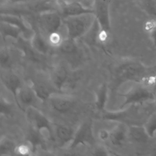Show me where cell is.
I'll use <instances>...</instances> for the list:
<instances>
[{"label":"cell","instance_id":"9","mask_svg":"<svg viewBox=\"0 0 156 156\" xmlns=\"http://www.w3.org/2000/svg\"><path fill=\"white\" fill-rule=\"evenodd\" d=\"M30 84L38 99L41 101L48 100L52 94L58 92L51 83L49 76L46 77L42 74H38L31 79Z\"/></svg>","mask_w":156,"mask_h":156},{"label":"cell","instance_id":"29","mask_svg":"<svg viewBox=\"0 0 156 156\" xmlns=\"http://www.w3.org/2000/svg\"><path fill=\"white\" fill-rule=\"evenodd\" d=\"M98 138L102 141H108L109 138V130L101 129L99 131Z\"/></svg>","mask_w":156,"mask_h":156},{"label":"cell","instance_id":"16","mask_svg":"<svg viewBox=\"0 0 156 156\" xmlns=\"http://www.w3.org/2000/svg\"><path fill=\"white\" fill-rule=\"evenodd\" d=\"M54 137L61 146L69 145L73 141L75 131L71 127L63 124H54Z\"/></svg>","mask_w":156,"mask_h":156},{"label":"cell","instance_id":"28","mask_svg":"<svg viewBox=\"0 0 156 156\" xmlns=\"http://www.w3.org/2000/svg\"><path fill=\"white\" fill-rule=\"evenodd\" d=\"M156 28V19H151L147 21L144 24L145 30L150 33Z\"/></svg>","mask_w":156,"mask_h":156},{"label":"cell","instance_id":"22","mask_svg":"<svg viewBox=\"0 0 156 156\" xmlns=\"http://www.w3.org/2000/svg\"><path fill=\"white\" fill-rule=\"evenodd\" d=\"M15 143L9 138L2 137L0 141V155H11L16 152Z\"/></svg>","mask_w":156,"mask_h":156},{"label":"cell","instance_id":"20","mask_svg":"<svg viewBox=\"0 0 156 156\" xmlns=\"http://www.w3.org/2000/svg\"><path fill=\"white\" fill-rule=\"evenodd\" d=\"M1 33L4 40L9 37L18 40L21 37H22L21 32L17 27L2 21H1Z\"/></svg>","mask_w":156,"mask_h":156},{"label":"cell","instance_id":"8","mask_svg":"<svg viewBox=\"0 0 156 156\" xmlns=\"http://www.w3.org/2000/svg\"><path fill=\"white\" fill-rule=\"evenodd\" d=\"M94 141L93 122L91 119H88L83 122L75 131L73 141L69 147L73 149L80 145H91Z\"/></svg>","mask_w":156,"mask_h":156},{"label":"cell","instance_id":"4","mask_svg":"<svg viewBox=\"0 0 156 156\" xmlns=\"http://www.w3.org/2000/svg\"><path fill=\"white\" fill-rule=\"evenodd\" d=\"M48 76L51 83L58 92H63L67 88L75 85L77 78L74 73H71L65 65L61 63L54 66Z\"/></svg>","mask_w":156,"mask_h":156},{"label":"cell","instance_id":"31","mask_svg":"<svg viewBox=\"0 0 156 156\" xmlns=\"http://www.w3.org/2000/svg\"><path fill=\"white\" fill-rule=\"evenodd\" d=\"M149 34L153 41L156 44V28L154 29L152 32H151Z\"/></svg>","mask_w":156,"mask_h":156},{"label":"cell","instance_id":"5","mask_svg":"<svg viewBox=\"0 0 156 156\" xmlns=\"http://www.w3.org/2000/svg\"><path fill=\"white\" fill-rule=\"evenodd\" d=\"M95 16L99 26L98 41L101 44H106L110 37L111 29L108 7L104 0H99L98 2Z\"/></svg>","mask_w":156,"mask_h":156},{"label":"cell","instance_id":"3","mask_svg":"<svg viewBox=\"0 0 156 156\" xmlns=\"http://www.w3.org/2000/svg\"><path fill=\"white\" fill-rule=\"evenodd\" d=\"M146 76V68L141 63L133 60H126L115 69L114 79L116 86H119L128 81L140 83Z\"/></svg>","mask_w":156,"mask_h":156},{"label":"cell","instance_id":"2","mask_svg":"<svg viewBox=\"0 0 156 156\" xmlns=\"http://www.w3.org/2000/svg\"><path fill=\"white\" fill-rule=\"evenodd\" d=\"M26 118L31 129L38 132L44 139H55L54 124L40 110L35 106L24 110Z\"/></svg>","mask_w":156,"mask_h":156},{"label":"cell","instance_id":"15","mask_svg":"<svg viewBox=\"0 0 156 156\" xmlns=\"http://www.w3.org/2000/svg\"><path fill=\"white\" fill-rule=\"evenodd\" d=\"M30 43L34 50L40 55H46L51 51L52 46L45 35L40 30H35Z\"/></svg>","mask_w":156,"mask_h":156},{"label":"cell","instance_id":"27","mask_svg":"<svg viewBox=\"0 0 156 156\" xmlns=\"http://www.w3.org/2000/svg\"><path fill=\"white\" fill-rule=\"evenodd\" d=\"M30 152H32V149L30 146L28 144H21L16 146V152L21 155H27L30 154Z\"/></svg>","mask_w":156,"mask_h":156},{"label":"cell","instance_id":"11","mask_svg":"<svg viewBox=\"0 0 156 156\" xmlns=\"http://www.w3.org/2000/svg\"><path fill=\"white\" fill-rule=\"evenodd\" d=\"M1 80L5 88L11 93L17 104L18 94L23 84L19 76L13 71L9 69H5L1 73Z\"/></svg>","mask_w":156,"mask_h":156},{"label":"cell","instance_id":"21","mask_svg":"<svg viewBox=\"0 0 156 156\" xmlns=\"http://www.w3.org/2000/svg\"><path fill=\"white\" fill-rule=\"evenodd\" d=\"M108 98V87L105 83L101 85L96 93L95 106L99 111H104Z\"/></svg>","mask_w":156,"mask_h":156},{"label":"cell","instance_id":"25","mask_svg":"<svg viewBox=\"0 0 156 156\" xmlns=\"http://www.w3.org/2000/svg\"><path fill=\"white\" fill-rule=\"evenodd\" d=\"M144 127L149 136L152 138L156 132V115L151 116L144 125Z\"/></svg>","mask_w":156,"mask_h":156},{"label":"cell","instance_id":"6","mask_svg":"<svg viewBox=\"0 0 156 156\" xmlns=\"http://www.w3.org/2000/svg\"><path fill=\"white\" fill-rule=\"evenodd\" d=\"M38 23L41 32L47 38L51 34L59 32L62 19L59 13L51 10L40 13Z\"/></svg>","mask_w":156,"mask_h":156},{"label":"cell","instance_id":"26","mask_svg":"<svg viewBox=\"0 0 156 156\" xmlns=\"http://www.w3.org/2000/svg\"><path fill=\"white\" fill-rule=\"evenodd\" d=\"M11 112V107L10 104L2 98L1 99V115H7Z\"/></svg>","mask_w":156,"mask_h":156},{"label":"cell","instance_id":"10","mask_svg":"<svg viewBox=\"0 0 156 156\" xmlns=\"http://www.w3.org/2000/svg\"><path fill=\"white\" fill-rule=\"evenodd\" d=\"M48 101L51 108L60 114L69 112L76 105L75 99L63 92L54 93L49 97Z\"/></svg>","mask_w":156,"mask_h":156},{"label":"cell","instance_id":"32","mask_svg":"<svg viewBox=\"0 0 156 156\" xmlns=\"http://www.w3.org/2000/svg\"><path fill=\"white\" fill-rule=\"evenodd\" d=\"M12 2H23L26 1L27 0H10Z\"/></svg>","mask_w":156,"mask_h":156},{"label":"cell","instance_id":"12","mask_svg":"<svg viewBox=\"0 0 156 156\" xmlns=\"http://www.w3.org/2000/svg\"><path fill=\"white\" fill-rule=\"evenodd\" d=\"M129 139V127L122 122H118L109 130L108 141L115 147L123 146Z\"/></svg>","mask_w":156,"mask_h":156},{"label":"cell","instance_id":"1","mask_svg":"<svg viewBox=\"0 0 156 156\" xmlns=\"http://www.w3.org/2000/svg\"><path fill=\"white\" fill-rule=\"evenodd\" d=\"M96 21L94 13H83L63 18L67 37L74 40L84 37L93 27Z\"/></svg>","mask_w":156,"mask_h":156},{"label":"cell","instance_id":"18","mask_svg":"<svg viewBox=\"0 0 156 156\" xmlns=\"http://www.w3.org/2000/svg\"><path fill=\"white\" fill-rule=\"evenodd\" d=\"M151 138L144 126H132L129 127V139L137 143H145Z\"/></svg>","mask_w":156,"mask_h":156},{"label":"cell","instance_id":"30","mask_svg":"<svg viewBox=\"0 0 156 156\" xmlns=\"http://www.w3.org/2000/svg\"><path fill=\"white\" fill-rule=\"evenodd\" d=\"M92 154L94 155H109V154L108 153V151L105 147H104L102 146L97 147L94 149V152Z\"/></svg>","mask_w":156,"mask_h":156},{"label":"cell","instance_id":"14","mask_svg":"<svg viewBox=\"0 0 156 156\" xmlns=\"http://www.w3.org/2000/svg\"><path fill=\"white\" fill-rule=\"evenodd\" d=\"M38 99L30 84L23 83L18 94L17 105L21 110L30 106H34Z\"/></svg>","mask_w":156,"mask_h":156},{"label":"cell","instance_id":"23","mask_svg":"<svg viewBox=\"0 0 156 156\" xmlns=\"http://www.w3.org/2000/svg\"><path fill=\"white\" fill-rule=\"evenodd\" d=\"M138 3L146 14L156 18V0H138Z\"/></svg>","mask_w":156,"mask_h":156},{"label":"cell","instance_id":"7","mask_svg":"<svg viewBox=\"0 0 156 156\" xmlns=\"http://www.w3.org/2000/svg\"><path fill=\"white\" fill-rule=\"evenodd\" d=\"M139 85L133 87L125 94L123 103L121 105L120 108L122 109L129 105L139 104L154 99V93L147 88V87L138 83Z\"/></svg>","mask_w":156,"mask_h":156},{"label":"cell","instance_id":"13","mask_svg":"<svg viewBox=\"0 0 156 156\" xmlns=\"http://www.w3.org/2000/svg\"><path fill=\"white\" fill-rule=\"evenodd\" d=\"M1 21L17 27L21 32L22 37L27 40L30 41L35 31L31 26L28 25L26 21L20 16L11 14L1 15Z\"/></svg>","mask_w":156,"mask_h":156},{"label":"cell","instance_id":"19","mask_svg":"<svg viewBox=\"0 0 156 156\" xmlns=\"http://www.w3.org/2000/svg\"><path fill=\"white\" fill-rule=\"evenodd\" d=\"M57 48L62 54L66 55H76L79 52V48L76 43V40L68 37L63 38Z\"/></svg>","mask_w":156,"mask_h":156},{"label":"cell","instance_id":"17","mask_svg":"<svg viewBox=\"0 0 156 156\" xmlns=\"http://www.w3.org/2000/svg\"><path fill=\"white\" fill-rule=\"evenodd\" d=\"M60 9L61 14L63 18L68 16H76L83 13L95 12L94 10L84 7L80 3L74 2L69 3H62L60 5Z\"/></svg>","mask_w":156,"mask_h":156},{"label":"cell","instance_id":"24","mask_svg":"<svg viewBox=\"0 0 156 156\" xmlns=\"http://www.w3.org/2000/svg\"><path fill=\"white\" fill-rule=\"evenodd\" d=\"M1 66L2 69H9L12 65V58L9 49L6 47L1 49Z\"/></svg>","mask_w":156,"mask_h":156}]
</instances>
